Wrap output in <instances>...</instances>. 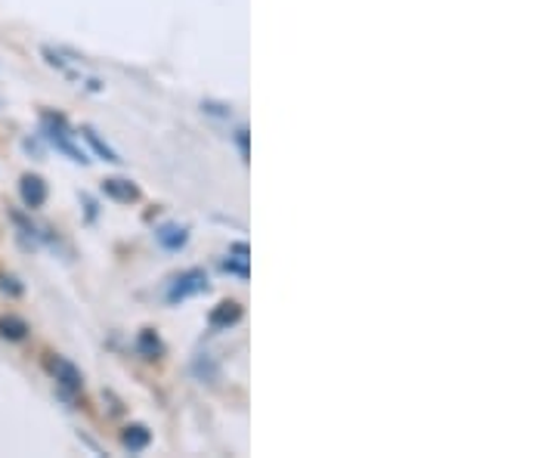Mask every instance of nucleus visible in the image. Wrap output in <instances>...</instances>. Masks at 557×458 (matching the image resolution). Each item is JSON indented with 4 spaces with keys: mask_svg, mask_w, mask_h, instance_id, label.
<instances>
[{
    "mask_svg": "<svg viewBox=\"0 0 557 458\" xmlns=\"http://www.w3.org/2000/svg\"><path fill=\"white\" fill-rule=\"evenodd\" d=\"M40 131H44V140L50 143V146H57V152L69 156V159L78 161V164H87V161H90L84 156V149L75 146V134H72L69 121L62 119V115H57V112H44Z\"/></svg>",
    "mask_w": 557,
    "mask_h": 458,
    "instance_id": "nucleus-1",
    "label": "nucleus"
},
{
    "mask_svg": "<svg viewBox=\"0 0 557 458\" xmlns=\"http://www.w3.org/2000/svg\"><path fill=\"white\" fill-rule=\"evenodd\" d=\"M47 369H50V375H53L57 387L65 397H78L81 391H84V379H81V369L75 362H69L65 357H53L47 362Z\"/></svg>",
    "mask_w": 557,
    "mask_h": 458,
    "instance_id": "nucleus-2",
    "label": "nucleus"
},
{
    "mask_svg": "<svg viewBox=\"0 0 557 458\" xmlns=\"http://www.w3.org/2000/svg\"><path fill=\"white\" fill-rule=\"evenodd\" d=\"M211 285H208V273L205 270H186V273H180L174 285L168 288V300L171 304H180V300L186 298H196V295H205Z\"/></svg>",
    "mask_w": 557,
    "mask_h": 458,
    "instance_id": "nucleus-3",
    "label": "nucleus"
},
{
    "mask_svg": "<svg viewBox=\"0 0 557 458\" xmlns=\"http://www.w3.org/2000/svg\"><path fill=\"white\" fill-rule=\"evenodd\" d=\"M20 196L28 211L44 208V205H47V183H44V177H38V174H25V177L20 180Z\"/></svg>",
    "mask_w": 557,
    "mask_h": 458,
    "instance_id": "nucleus-4",
    "label": "nucleus"
},
{
    "mask_svg": "<svg viewBox=\"0 0 557 458\" xmlns=\"http://www.w3.org/2000/svg\"><path fill=\"white\" fill-rule=\"evenodd\" d=\"M102 193H106V199L121 201V205H131V201L139 199V189L131 183V180H102Z\"/></svg>",
    "mask_w": 557,
    "mask_h": 458,
    "instance_id": "nucleus-5",
    "label": "nucleus"
},
{
    "mask_svg": "<svg viewBox=\"0 0 557 458\" xmlns=\"http://www.w3.org/2000/svg\"><path fill=\"white\" fill-rule=\"evenodd\" d=\"M156 239L164 251H180L186 242H189V230L186 226H180V223H164L156 230Z\"/></svg>",
    "mask_w": 557,
    "mask_h": 458,
    "instance_id": "nucleus-6",
    "label": "nucleus"
},
{
    "mask_svg": "<svg viewBox=\"0 0 557 458\" xmlns=\"http://www.w3.org/2000/svg\"><path fill=\"white\" fill-rule=\"evenodd\" d=\"M242 319V307L236 304V300H223V304H218L214 310H211V317H208V325L211 329H230V325H236Z\"/></svg>",
    "mask_w": 557,
    "mask_h": 458,
    "instance_id": "nucleus-7",
    "label": "nucleus"
},
{
    "mask_svg": "<svg viewBox=\"0 0 557 458\" xmlns=\"http://www.w3.org/2000/svg\"><path fill=\"white\" fill-rule=\"evenodd\" d=\"M149 443H152V431H149L146 424H127V428L121 431V446H124L127 453H143Z\"/></svg>",
    "mask_w": 557,
    "mask_h": 458,
    "instance_id": "nucleus-8",
    "label": "nucleus"
},
{
    "mask_svg": "<svg viewBox=\"0 0 557 458\" xmlns=\"http://www.w3.org/2000/svg\"><path fill=\"white\" fill-rule=\"evenodd\" d=\"M28 332H32V329H28V322H25L22 317H13V313H10V317L0 319V338L3 341L20 344V341L28 338Z\"/></svg>",
    "mask_w": 557,
    "mask_h": 458,
    "instance_id": "nucleus-9",
    "label": "nucleus"
},
{
    "mask_svg": "<svg viewBox=\"0 0 557 458\" xmlns=\"http://www.w3.org/2000/svg\"><path fill=\"white\" fill-rule=\"evenodd\" d=\"M137 350L146 359H159L161 354H164V344H161V338L152 332V329H143L137 338Z\"/></svg>",
    "mask_w": 557,
    "mask_h": 458,
    "instance_id": "nucleus-10",
    "label": "nucleus"
},
{
    "mask_svg": "<svg viewBox=\"0 0 557 458\" xmlns=\"http://www.w3.org/2000/svg\"><path fill=\"white\" fill-rule=\"evenodd\" d=\"M81 134H84V140H87V143H90V146H94V152H97V156H100L102 161H109V164H121L119 152H115L112 146H106V143L100 140V134H97L94 127H84Z\"/></svg>",
    "mask_w": 557,
    "mask_h": 458,
    "instance_id": "nucleus-11",
    "label": "nucleus"
},
{
    "mask_svg": "<svg viewBox=\"0 0 557 458\" xmlns=\"http://www.w3.org/2000/svg\"><path fill=\"white\" fill-rule=\"evenodd\" d=\"M193 372H196L201 381H218V362L211 357H199L193 362Z\"/></svg>",
    "mask_w": 557,
    "mask_h": 458,
    "instance_id": "nucleus-12",
    "label": "nucleus"
},
{
    "mask_svg": "<svg viewBox=\"0 0 557 458\" xmlns=\"http://www.w3.org/2000/svg\"><path fill=\"white\" fill-rule=\"evenodd\" d=\"M223 273H233V276H239V280H248V276H251V270H248V260L245 258L223 260Z\"/></svg>",
    "mask_w": 557,
    "mask_h": 458,
    "instance_id": "nucleus-13",
    "label": "nucleus"
},
{
    "mask_svg": "<svg viewBox=\"0 0 557 458\" xmlns=\"http://www.w3.org/2000/svg\"><path fill=\"white\" fill-rule=\"evenodd\" d=\"M0 292H3V295H10V298H20L25 288H22L16 276H0Z\"/></svg>",
    "mask_w": 557,
    "mask_h": 458,
    "instance_id": "nucleus-14",
    "label": "nucleus"
},
{
    "mask_svg": "<svg viewBox=\"0 0 557 458\" xmlns=\"http://www.w3.org/2000/svg\"><path fill=\"white\" fill-rule=\"evenodd\" d=\"M236 143H239L242 159L248 161V156H251V149H248V131H245V127H239V131H236Z\"/></svg>",
    "mask_w": 557,
    "mask_h": 458,
    "instance_id": "nucleus-15",
    "label": "nucleus"
},
{
    "mask_svg": "<svg viewBox=\"0 0 557 458\" xmlns=\"http://www.w3.org/2000/svg\"><path fill=\"white\" fill-rule=\"evenodd\" d=\"M230 255H236V258L248 260V245H245V242H236V245H230Z\"/></svg>",
    "mask_w": 557,
    "mask_h": 458,
    "instance_id": "nucleus-16",
    "label": "nucleus"
}]
</instances>
